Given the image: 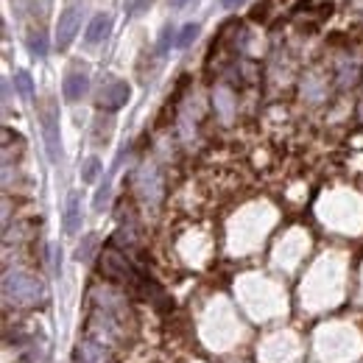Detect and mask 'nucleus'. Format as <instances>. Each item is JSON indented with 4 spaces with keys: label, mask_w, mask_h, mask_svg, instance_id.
<instances>
[{
    "label": "nucleus",
    "mask_w": 363,
    "mask_h": 363,
    "mask_svg": "<svg viewBox=\"0 0 363 363\" xmlns=\"http://www.w3.org/2000/svg\"><path fill=\"white\" fill-rule=\"evenodd\" d=\"M6 296H14L17 305H36V302H43L45 299V288H43V282H39L36 277L31 274H6Z\"/></svg>",
    "instance_id": "nucleus-1"
},
{
    "label": "nucleus",
    "mask_w": 363,
    "mask_h": 363,
    "mask_svg": "<svg viewBox=\"0 0 363 363\" xmlns=\"http://www.w3.org/2000/svg\"><path fill=\"white\" fill-rule=\"evenodd\" d=\"M101 274L117 282H143V277L132 268V263L126 260V255L120 252H104L101 257Z\"/></svg>",
    "instance_id": "nucleus-2"
},
{
    "label": "nucleus",
    "mask_w": 363,
    "mask_h": 363,
    "mask_svg": "<svg viewBox=\"0 0 363 363\" xmlns=\"http://www.w3.org/2000/svg\"><path fill=\"white\" fill-rule=\"evenodd\" d=\"M82 28V9L78 6H67L59 17V25H56V48L59 51H67L73 45V39Z\"/></svg>",
    "instance_id": "nucleus-3"
},
{
    "label": "nucleus",
    "mask_w": 363,
    "mask_h": 363,
    "mask_svg": "<svg viewBox=\"0 0 363 363\" xmlns=\"http://www.w3.org/2000/svg\"><path fill=\"white\" fill-rule=\"evenodd\" d=\"M129 98H132V87L126 82H112L98 93V106L106 112H115L120 106H126Z\"/></svg>",
    "instance_id": "nucleus-4"
},
{
    "label": "nucleus",
    "mask_w": 363,
    "mask_h": 363,
    "mask_svg": "<svg viewBox=\"0 0 363 363\" xmlns=\"http://www.w3.org/2000/svg\"><path fill=\"white\" fill-rule=\"evenodd\" d=\"M43 132H45V145H48V156L59 159V151H62V140H59V117H56V109L48 104L43 109Z\"/></svg>",
    "instance_id": "nucleus-5"
},
{
    "label": "nucleus",
    "mask_w": 363,
    "mask_h": 363,
    "mask_svg": "<svg viewBox=\"0 0 363 363\" xmlns=\"http://www.w3.org/2000/svg\"><path fill=\"white\" fill-rule=\"evenodd\" d=\"M87 90H90V78H87V73H78V70L67 73L65 84H62V93H65L67 101H82V98L87 95Z\"/></svg>",
    "instance_id": "nucleus-6"
},
{
    "label": "nucleus",
    "mask_w": 363,
    "mask_h": 363,
    "mask_svg": "<svg viewBox=\"0 0 363 363\" xmlns=\"http://www.w3.org/2000/svg\"><path fill=\"white\" fill-rule=\"evenodd\" d=\"M137 185H140V193L151 201V204H154V201H159V196H163V182H159V174L154 168H143Z\"/></svg>",
    "instance_id": "nucleus-7"
},
{
    "label": "nucleus",
    "mask_w": 363,
    "mask_h": 363,
    "mask_svg": "<svg viewBox=\"0 0 363 363\" xmlns=\"http://www.w3.org/2000/svg\"><path fill=\"white\" fill-rule=\"evenodd\" d=\"M82 196L78 193H70L67 196V210H65V232L67 235H75L82 229Z\"/></svg>",
    "instance_id": "nucleus-8"
},
{
    "label": "nucleus",
    "mask_w": 363,
    "mask_h": 363,
    "mask_svg": "<svg viewBox=\"0 0 363 363\" xmlns=\"http://www.w3.org/2000/svg\"><path fill=\"white\" fill-rule=\"evenodd\" d=\"M109 28H112V17H109V14H95V17H93V23L87 25V34H84V39H87L90 45H98L101 39H106Z\"/></svg>",
    "instance_id": "nucleus-9"
},
{
    "label": "nucleus",
    "mask_w": 363,
    "mask_h": 363,
    "mask_svg": "<svg viewBox=\"0 0 363 363\" xmlns=\"http://www.w3.org/2000/svg\"><path fill=\"white\" fill-rule=\"evenodd\" d=\"M78 358H82V363H109V349L104 344L84 341L78 347Z\"/></svg>",
    "instance_id": "nucleus-10"
},
{
    "label": "nucleus",
    "mask_w": 363,
    "mask_h": 363,
    "mask_svg": "<svg viewBox=\"0 0 363 363\" xmlns=\"http://www.w3.org/2000/svg\"><path fill=\"white\" fill-rule=\"evenodd\" d=\"M14 87H17V93H20L25 101H31V98H34V82H31V75H28L25 70L14 73Z\"/></svg>",
    "instance_id": "nucleus-11"
},
{
    "label": "nucleus",
    "mask_w": 363,
    "mask_h": 363,
    "mask_svg": "<svg viewBox=\"0 0 363 363\" xmlns=\"http://www.w3.org/2000/svg\"><path fill=\"white\" fill-rule=\"evenodd\" d=\"M28 48H31L34 56H45L48 54V36H45V31H34L28 36Z\"/></svg>",
    "instance_id": "nucleus-12"
},
{
    "label": "nucleus",
    "mask_w": 363,
    "mask_h": 363,
    "mask_svg": "<svg viewBox=\"0 0 363 363\" xmlns=\"http://www.w3.org/2000/svg\"><path fill=\"white\" fill-rule=\"evenodd\" d=\"M198 31H201V28H198L196 23H187V25L179 31V36H176V45H179V48L193 45V43H196V36H198Z\"/></svg>",
    "instance_id": "nucleus-13"
},
{
    "label": "nucleus",
    "mask_w": 363,
    "mask_h": 363,
    "mask_svg": "<svg viewBox=\"0 0 363 363\" xmlns=\"http://www.w3.org/2000/svg\"><path fill=\"white\" fill-rule=\"evenodd\" d=\"M98 171H101V159H98V156H90L87 163H84V168H82V179H84V182H95Z\"/></svg>",
    "instance_id": "nucleus-14"
},
{
    "label": "nucleus",
    "mask_w": 363,
    "mask_h": 363,
    "mask_svg": "<svg viewBox=\"0 0 363 363\" xmlns=\"http://www.w3.org/2000/svg\"><path fill=\"white\" fill-rule=\"evenodd\" d=\"M106 201H109V182H104V187L95 193V210H101Z\"/></svg>",
    "instance_id": "nucleus-15"
},
{
    "label": "nucleus",
    "mask_w": 363,
    "mask_h": 363,
    "mask_svg": "<svg viewBox=\"0 0 363 363\" xmlns=\"http://www.w3.org/2000/svg\"><path fill=\"white\" fill-rule=\"evenodd\" d=\"M171 43H174V28H165L163 31V39H159V54H165Z\"/></svg>",
    "instance_id": "nucleus-16"
},
{
    "label": "nucleus",
    "mask_w": 363,
    "mask_h": 363,
    "mask_svg": "<svg viewBox=\"0 0 363 363\" xmlns=\"http://www.w3.org/2000/svg\"><path fill=\"white\" fill-rule=\"evenodd\" d=\"M246 0H221V6L224 9H237V6H244Z\"/></svg>",
    "instance_id": "nucleus-17"
},
{
    "label": "nucleus",
    "mask_w": 363,
    "mask_h": 363,
    "mask_svg": "<svg viewBox=\"0 0 363 363\" xmlns=\"http://www.w3.org/2000/svg\"><path fill=\"white\" fill-rule=\"evenodd\" d=\"M168 3H171L174 9H179V6H185V3H187V0H168Z\"/></svg>",
    "instance_id": "nucleus-18"
}]
</instances>
